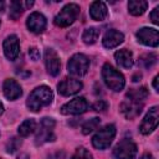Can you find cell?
Wrapping results in <instances>:
<instances>
[{
    "instance_id": "cb8c5ba5",
    "label": "cell",
    "mask_w": 159,
    "mask_h": 159,
    "mask_svg": "<svg viewBox=\"0 0 159 159\" xmlns=\"http://www.w3.org/2000/svg\"><path fill=\"white\" fill-rule=\"evenodd\" d=\"M25 2L24 1H12L10 4V12H9V16L12 19V20H16L24 11L25 9Z\"/></svg>"
},
{
    "instance_id": "5bb4252c",
    "label": "cell",
    "mask_w": 159,
    "mask_h": 159,
    "mask_svg": "<svg viewBox=\"0 0 159 159\" xmlns=\"http://www.w3.org/2000/svg\"><path fill=\"white\" fill-rule=\"evenodd\" d=\"M45 65L47 72L51 76H57L60 73V67H61L60 57L52 48H46L45 51Z\"/></svg>"
},
{
    "instance_id": "e0dca14e",
    "label": "cell",
    "mask_w": 159,
    "mask_h": 159,
    "mask_svg": "<svg viewBox=\"0 0 159 159\" xmlns=\"http://www.w3.org/2000/svg\"><path fill=\"white\" fill-rule=\"evenodd\" d=\"M123 40H124V35L120 31L112 29L104 34L102 42H103V46L106 48H114L118 45H120L123 42Z\"/></svg>"
},
{
    "instance_id": "5b68a950",
    "label": "cell",
    "mask_w": 159,
    "mask_h": 159,
    "mask_svg": "<svg viewBox=\"0 0 159 159\" xmlns=\"http://www.w3.org/2000/svg\"><path fill=\"white\" fill-rule=\"evenodd\" d=\"M88 68H89V60L87 56H84L82 53L73 55L67 62V70L75 77L84 76L87 73Z\"/></svg>"
},
{
    "instance_id": "d6a6232c",
    "label": "cell",
    "mask_w": 159,
    "mask_h": 159,
    "mask_svg": "<svg viewBox=\"0 0 159 159\" xmlns=\"http://www.w3.org/2000/svg\"><path fill=\"white\" fill-rule=\"evenodd\" d=\"M140 77H142V75H140V73H137V75L133 77V81H134V82H137L138 80H140Z\"/></svg>"
},
{
    "instance_id": "ba28073f",
    "label": "cell",
    "mask_w": 159,
    "mask_h": 159,
    "mask_svg": "<svg viewBox=\"0 0 159 159\" xmlns=\"http://www.w3.org/2000/svg\"><path fill=\"white\" fill-rule=\"evenodd\" d=\"M158 122H159V109L157 106L152 107L149 109V112L145 114L144 119L142 120L140 123V127H139V130L142 134H149L152 133L157 125H158Z\"/></svg>"
},
{
    "instance_id": "52a82bcc",
    "label": "cell",
    "mask_w": 159,
    "mask_h": 159,
    "mask_svg": "<svg viewBox=\"0 0 159 159\" xmlns=\"http://www.w3.org/2000/svg\"><path fill=\"white\" fill-rule=\"evenodd\" d=\"M53 128H55V120L52 118H43L40 123V128L36 133V144H43L46 142L53 140Z\"/></svg>"
},
{
    "instance_id": "6da1fadb",
    "label": "cell",
    "mask_w": 159,
    "mask_h": 159,
    "mask_svg": "<svg viewBox=\"0 0 159 159\" xmlns=\"http://www.w3.org/2000/svg\"><path fill=\"white\" fill-rule=\"evenodd\" d=\"M52 99H53V93L50 89V87L40 86L30 93V96L26 101V106L29 107L30 111L39 112L42 107L48 106L52 102Z\"/></svg>"
},
{
    "instance_id": "4dcf8cb0",
    "label": "cell",
    "mask_w": 159,
    "mask_h": 159,
    "mask_svg": "<svg viewBox=\"0 0 159 159\" xmlns=\"http://www.w3.org/2000/svg\"><path fill=\"white\" fill-rule=\"evenodd\" d=\"M158 14H159V7L157 6V7H154L153 11L150 12V20H152V22L155 24V25L159 24V16H158Z\"/></svg>"
},
{
    "instance_id": "836d02e7",
    "label": "cell",
    "mask_w": 159,
    "mask_h": 159,
    "mask_svg": "<svg viewBox=\"0 0 159 159\" xmlns=\"http://www.w3.org/2000/svg\"><path fill=\"white\" fill-rule=\"evenodd\" d=\"M4 7H5L4 1H0V11H2V10H4Z\"/></svg>"
},
{
    "instance_id": "7a4b0ae2",
    "label": "cell",
    "mask_w": 159,
    "mask_h": 159,
    "mask_svg": "<svg viewBox=\"0 0 159 159\" xmlns=\"http://www.w3.org/2000/svg\"><path fill=\"white\" fill-rule=\"evenodd\" d=\"M102 77L104 83L107 84V87L114 92H119L123 89L124 84H125V80L123 77V75L117 71L112 65L109 63H104L102 67Z\"/></svg>"
},
{
    "instance_id": "3957f363",
    "label": "cell",
    "mask_w": 159,
    "mask_h": 159,
    "mask_svg": "<svg viewBox=\"0 0 159 159\" xmlns=\"http://www.w3.org/2000/svg\"><path fill=\"white\" fill-rule=\"evenodd\" d=\"M116 137V127L113 124H107L106 127L97 130L92 138V144L97 149H107Z\"/></svg>"
},
{
    "instance_id": "8992f818",
    "label": "cell",
    "mask_w": 159,
    "mask_h": 159,
    "mask_svg": "<svg viewBox=\"0 0 159 159\" xmlns=\"http://www.w3.org/2000/svg\"><path fill=\"white\" fill-rule=\"evenodd\" d=\"M113 155L116 159H135L137 145L130 139H122L113 149Z\"/></svg>"
},
{
    "instance_id": "e575fe53",
    "label": "cell",
    "mask_w": 159,
    "mask_h": 159,
    "mask_svg": "<svg viewBox=\"0 0 159 159\" xmlns=\"http://www.w3.org/2000/svg\"><path fill=\"white\" fill-rule=\"evenodd\" d=\"M4 113V106H2V103L0 102V116Z\"/></svg>"
},
{
    "instance_id": "7402d4cb",
    "label": "cell",
    "mask_w": 159,
    "mask_h": 159,
    "mask_svg": "<svg viewBox=\"0 0 159 159\" xmlns=\"http://www.w3.org/2000/svg\"><path fill=\"white\" fill-rule=\"evenodd\" d=\"M36 129V122L34 119H26L24 120L19 127V134L20 137H27Z\"/></svg>"
},
{
    "instance_id": "d6986e66",
    "label": "cell",
    "mask_w": 159,
    "mask_h": 159,
    "mask_svg": "<svg viewBox=\"0 0 159 159\" xmlns=\"http://www.w3.org/2000/svg\"><path fill=\"white\" fill-rule=\"evenodd\" d=\"M108 9L103 1H93L89 6V15L96 21H102L107 16Z\"/></svg>"
},
{
    "instance_id": "d590c367",
    "label": "cell",
    "mask_w": 159,
    "mask_h": 159,
    "mask_svg": "<svg viewBox=\"0 0 159 159\" xmlns=\"http://www.w3.org/2000/svg\"><path fill=\"white\" fill-rule=\"evenodd\" d=\"M143 159H153V157H152L150 154H149V155L147 154V155H144V157H143Z\"/></svg>"
},
{
    "instance_id": "ffe728a7",
    "label": "cell",
    "mask_w": 159,
    "mask_h": 159,
    "mask_svg": "<svg viewBox=\"0 0 159 159\" xmlns=\"http://www.w3.org/2000/svg\"><path fill=\"white\" fill-rule=\"evenodd\" d=\"M148 97V89L145 87H139V88H132L128 91L125 98L134 101V102H140L143 103L144 99Z\"/></svg>"
},
{
    "instance_id": "7c38bea8",
    "label": "cell",
    "mask_w": 159,
    "mask_h": 159,
    "mask_svg": "<svg viewBox=\"0 0 159 159\" xmlns=\"http://www.w3.org/2000/svg\"><path fill=\"white\" fill-rule=\"evenodd\" d=\"M4 53L6 56V58H9L10 61H14L19 53H20V43H19V39L16 35H10L4 40Z\"/></svg>"
},
{
    "instance_id": "f546056e",
    "label": "cell",
    "mask_w": 159,
    "mask_h": 159,
    "mask_svg": "<svg viewBox=\"0 0 159 159\" xmlns=\"http://www.w3.org/2000/svg\"><path fill=\"white\" fill-rule=\"evenodd\" d=\"M29 56H30L31 60L37 61V60L40 58V51H39L36 47H30V48H29Z\"/></svg>"
},
{
    "instance_id": "ac0fdd59",
    "label": "cell",
    "mask_w": 159,
    "mask_h": 159,
    "mask_svg": "<svg viewBox=\"0 0 159 159\" xmlns=\"http://www.w3.org/2000/svg\"><path fill=\"white\" fill-rule=\"evenodd\" d=\"M114 58L117 61V63L119 65V67L122 68H130L134 63L133 61V55L129 50L127 48H122V50H118L116 53H114Z\"/></svg>"
},
{
    "instance_id": "8fae6325",
    "label": "cell",
    "mask_w": 159,
    "mask_h": 159,
    "mask_svg": "<svg viewBox=\"0 0 159 159\" xmlns=\"http://www.w3.org/2000/svg\"><path fill=\"white\" fill-rule=\"evenodd\" d=\"M82 88V82L76 78L66 77L57 84V91L62 96H72L80 92Z\"/></svg>"
},
{
    "instance_id": "d4e9b609",
    "label": "cell",
    "mask_w": 159,
    "mask_h": 159,
    "mask_svg": "<svg viewBox=\"0 0 159 159\" xmlns=\"http://www.w3.org/2000/svg\"><path fill=\"white\" fill-rule=\"evenodd\" d=\"M99 123H101V120H99V118H91V119H88V120H86L83 124H82V133L83 134H89V133H92L93 130H96L98 127H99Z\"/></svg>"
},
{
    "instance_id": "277c9868",
    "label": "cell",
    "mask_w": 159,
    "mask_h": 159,
    "mask_svg": "<svg viewBox=\"0 0 159 159\" xmlns=\"http://www.w3.org/2000/svg\"><path fill=\"white\" fill-rule=\"evenodd\" d=\"M80 14V6L77 4H67L62 10L55 16V25L60 27H67L75 22Z\"/></svg>"
},
{
    "instance_id": "44dd1931",
    "label": "cell",
    "mask_w": 159,
    "mask_h": 159,
    "mask_svg": "<svg viewBox=\"0 0 159 159\" xmlns=\"http://www.w3.org/2000/svg\"><path fill=\"white\" fill-rule=\"evenodd\" d=\"M147 6H148V2L144 0H130L128 2V10L134 16H139L144 14V11L147 10Z\"/></svg>"
},
{
    "instance_id": "f1b7e54d",
    "label": "cell",
    "mask_w": 159,
    "mask_h": 159,
    "mask_svg": "<svg viewBox=\"0 0 159 159\" xmlns=\"http://www.w3.org/2000/svg\"><path fill=\"white\" fill-rule=\"evenodd\" d=\"M92 108H93L96 112H104V111L108 108V103H107L106 101H103V99H99V101H97V102L93 103Z\"/></svg>"
},
{
    "instance_id": "30bf717a",
    "label": "cell",
    "mask_w": 159,
    "mask_h": 159,
    "mask_svg": "<svg viewBox=\"0 0 159 159\" xmlns=\"http://www.w3.org/2000/svg\"><path fill=\"white\" fill-rule=\"evenodd\" d=\"M137 37H138V41L142 42L145 46L157 47L158 43H159V34H158V30L157 29L142 27V29L138 30Z\"/></svg>"
},
{
    "instance_id": "4316f807",
    "label": "cell",
    "mask_w": 159,
    "mask_h": 159,
    "mask_svg": "<svg viewBox=\"0 0 159 159\" xmlns=\"http://www.w3.org/2000/svg\"><path fill=\"white\" fill-rule=\"evenodd\" d=\"M71 159H93V158H92V154L86 148L80 147V148L76 149V152H75V154L72 155Z\"/></svg>"
},
{
    "instance_id": "9a60e30c",
    "label": "cell",
    "mask_w": 159,
    "mask_h": 159,
    "mask_svg": "<svg viewBox=\"0 0 159 159\" xmlns=\"http://www.w3.org/2000/svg\"><path fill=\"white\" fill-rule=\"evenodd\" d=\"M27 29L34 34H41L46 29V19L40 12H32L26 20Z\"/></svg>"
},
{
    "instance_id": "484cf974",
    "label": "cell",
    "mask_w": 159,
    "mask_h": 159,
    "mask_svg": "<svg viewBox=\"0 0 159 159\" xmlns=\"http://www.w3.org/2000/svg\"><path fill=\"white\" fill-rule=\"evenodd\" d=\"M155 62H157V56H155L154 53H147V55H143V56L139 58V63H140L144 68L152 67Z\"/></svg>"
},
{
    "instance_id": "4fadbf2b",
    "label": "cell",
    "mask_w": 159,
    "mask_h": 159,
    "mask_svg": "<svg viewBox=\"0 0 159 159\" xmlns=\"http://www.w3.org/2000/svg\"><path fill=\"white\" fill-rule=\"evenodd\" d=\"M142 108H143V103L134 102V101H130L128 98H125L120 103V107H119L122 114L127 119H132V118H135L137 116H139L142 112Z\"/></svg>"
},
{
    "instance_id": "83f0119b",
    "label": "cell",
    "mask_w": 159,
    "mask_h": 159,
    "mask_svg": "<svg viewBox=\"0 0 159 159\" xmlns=\"http://www.w3.org/2000/svg\"><path fill=\"white\" fill-rule=\"evenodd\" d=\"M20 145H21V140L14 137V138H11L7 142V144H6V152L7 153H14V152H16L20 148Z\"/></svg>"
},
{
    "instance_id": "1f68e13d",
    "label": "cell",
    "mask_w": 159,
    "mask_h": 159,
    "mask_svg": "<svg viewBox=\"0 0 159 159\" xmlns=\"http://www.w3.org/2000/svg\"><path fill=\"white\" fill-rule=\"evenodd\" d=\"M158 78H159V77L155 76V77H154V81H153V87H154V89H155L157 92L159 91V87H158Z\"/></svg>"
},
{
    "instance_id": "2e32d148",
    "label": "cell",
    "mask_w": 159,
    "mask_h": 159,
    "mask_svg": "<svg viewBox=\"0 0 159 159\" xmlns=\"http://www.w3.org/2000/svg\"><path fill=\"white\" fill-rule=\"evenodd\" d=\"M2 92H4V96L10 101L17 99L22 94V89H21L20 84L12 78H7V80L4 81Z\"/></svg>"
},
{
    "instance_id": "9c48e42d",
    "label": "cell",
    "mask_w": 159,
    "mask_h": 159,
    "mask_svg": "<svg viewBox=\"0 0 159 159\" xmlns=\"http://www.w3.org/2000/svg\"><path fill=\"white\" fill-rule=\"evenodd\" d=\"M88 109V103L84 97H76L61 107L62 114H82Z\"/></svg>"
},
{
    "instance_id": "603a6c76",
    "label": "cell",
    "mask_w": 159,
    "mask_h": 159,
    "mask_svg": "<svg viewBox=\"0 0 159 159\" xmlns=\"http://www.w3.org/2000/svg\"><path fill=\"white\" fill-rule=\"evenodd\" d=\"M98 36H99V31H98L96 27H88V29H86V30L83 31V34H82V40H83L84 43L92 45V43H94V42L97 41Z\"/></svg>"
}]
</instances>
